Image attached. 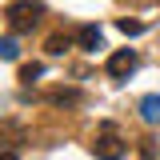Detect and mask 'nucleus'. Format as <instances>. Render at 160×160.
<instances>
[{
    "mask_svg": "<svg viewBox=\"0 0 160 160\" xmlns=\"http://www.w3.org/2000/svg\"><path fill=\"white\" fill-rule=\"evenodd\" d=\"M44 16V4L40 0H12L8 8H4V20L12 24V32H32Z\"/></svg>",
    "mask_w": 160,
    "mask_h": 160,
    "instance_id": "f257e3e1",
    "label": "nucleus"
},
{
    "mask_svg": "<svg viewBox=\"0 0 160 160\" xmlns=\"http://www.w3.org/2000/svg\"><path fill=\"white\" fill-rule=\"evenodd\" d=\"M16 56H20L16 36H4V40H0V60H16Z\"/></svg>",
    "mask_w": 160,
    "mask_h": 160,
    "instance_id": "423d86ee",
    "label": "nucleus"
},
{
    "mask_svg": "<svg viewBox=\"0 0 160 160\" xmlns=\"http://www.w3.org/2000/svg\"><path fill=\"white\" fill-rule=\"evenodd\" d=\"M36 76H44V64H24V68H20V80H24V84L36 80Z\"/></svg>",
    "mask_w": 160,
    "mask_h": 160,
    "instance_id": "9d476101",
    "label": "nucleus"
},
{
    "mask_svg": "<svg viewBox=\"0 0 160 160\" xmlns=\"http://www.w3.org/2000/svg\"><path fill=\"white\" fill-rule=\"evenodd\" d=\"M136 64H140V56L132 52V48H120V52L108 56V76H112V80H124V76L136 72Z\"/></svg>",
    "mask_w": 160,
    "mask_h": 160,
    "instance_id": "7ed1b4c3",
    "label": "nucleus"
},
{
    "mask_svg": "<svg viewBox=\"0 0 160 160\" xmlns=\"http://www.w3.org/2000/svg\"><path fill=\"white\" fill-rule=\"evenodd\" d=\"M80 48H88V52L104 48V32H100L96 24H84V28H80Z\"/></svg>",
    "mask_w": 160,
    "mask_h": 160,
    "instance_id": "20e7f679",
    "label": "nucleus"
},
{
    "mask_svg": "<svg viewBox=\"0 0 160 160\" xmlns=\"http://www.w3.org/2000/svg\"><path fill=\"white\" fill-rule=\"evenodd\" d=\"M140 120H144V124H160V96L156 92L140 100Z\"/></svg>",
    "mask_w": 160,
    "mask_h": 160,
    "instance_id": "39448f33",
    "label": "nucleus"
},
{
    "mask_svg": "<svg viewBox=\"0 0 160 160\" xmlns=\"http://www.w3.org/2000/svg\"><path fill=\"white\" fill-rule=\"evenodd\" d=\"M116 28L124 32V36H140V32H144V24H140V20H128V16L116 20Z\"/></svg>",
    "mask_w": 160,
    "mask_h": 160,
    "instance_id": "1a4fd4ad",
    "label": "nucleus"
},
{
    "mask_svg": "<svg viewBox=\"0 0 160 160\" xmlns=\"http://www.w3.org/2000/svg\"><path fill=\"white\" fill-rule=\"evenodd\" d=\"M92 152H96L100 160H124L128 144L112 132V124H104V128H100V136H96V144H92Z\"/></svg>",
    "mask_w": 160,
    "mask_h": 160,
    "instance_id": "f03ea898",
    "label": "nucleus"
},
{
    "mask_svg": "<svg viewBox=\"0 0 160 160\" xmlns=\"http://www.w3.org/2000/svg\"><path fill=\"white\" fill-rule=\"evenodd\" d=\"M48 100H52V104H76V92H72V88H56V92H48Z\"/></svg>",
    "mask_w": 160,
    "mask_h": 160,
    "instance_id": "6e6552de",
    "label": "nucleus"
},
{
    "mask_svg": "<svg viewBox=\"0 0 160 160\" xmlns=\"http://www.w3.org/2000/svg\"><path fill=\"white\" fill-rule=\"evenodd\" d=\"M68 44H72L68 36H48V56H64V52H68Z\"/></svg>",
    "mask_w": 160,
    "mask_h": 160,
    "instance_id": "0eeeda50",
    "label": "nucleus"
},
{
    "mask_svg": "<svg viewBox=\"0 0 160 160\" xmlns=\"http://www.w3.org/2000/svg\"><path fill=\"white\" fill-rule=\"evenodd\" d=\"M0 160H20V156L12 152V148H8V152H0Z\"/></svg>",
    "mask_w": 160,
    "mask_h": 160,
    "instance_id": "9b49d317",
    "label": "nucleus"
}]
</instances>
